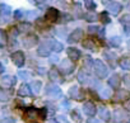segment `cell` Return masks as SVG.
<instances>
[{
    "label": "cell",
    "instance_id": "obj_19",
    "mask_svg": "<svg viewBox=\"0 0 130 123\" xmlns=\"http://www.w3.org/2000/svg\"><path fill=\"white\" fill-rule=\"evenodd\" d=\"M2 84H3L4 86H7V88H10L12 85L15 84V79H14L13 76H4V78L2 79Z\"/></svg>",
    "mask_w": 130,
    "mask_h": 123
},
{
    "label": "cell",
    "instance_id": "obj_6",
    "mask_svg": "<svg viewBox=\"0 0 130 123\" xmlns=\"http://www.w3.org/2000/svg\"><path fill=\"white\" fill-rule=\"evenodd\" d=\"M24 60H26V57H24V53L22 51H17L12 55V61L14 62V65L17 67H22L24 65Z\"/></svg>",
    "mask_w": 130,
    "mask_h": 123
},
{
    "label": "cell",
    "instance_id": "obj_12",
    "mask_svg": "<svg viewBox=\"0 0 130 123\" xmlns=\"http://www.w3.org/2000/svg\"><path fill=\"white\" fill-rule=\"evenodd\" d=\"M120 84H121V79H120V76H119L117 74L111 75V78L108 79V85H110L111 88H113V89H117V88L120 86Z\"/></svg>",
    "mask_w": 130,
    "mask_h": 123
},
{
    "label": "cell",
    "instance_id": "obj_17",
    "mask_svg": "<svg viewBox=\"0 0 130 123\" xmlns=\"http://www.w3.org/2000/svg\"><path fill=\"white\" fill-rule=\"evenodd\" d=\"M94 66V62H93V60L89 57V56H86L84 60H83V67H84V71L88 72L91 70V67Z\"/></svg>",
    "mask_w": 130,
    "mask_h": 123
},
{
    "label": "cell",
    "instance_id": "obj_29",
    "mask_svg": "<svg viewBox=\"0 0 130 123\" xmlns=\"http://www.w3.org/2000/svg\"><path fill=\"white\" fill-rule=\"evenodd\" d=\"M100 19H101V22L102 23H105V24H108V23H111V18L108 17V14L106 13V12H102L100 15Z\"/></svg>",
    "mask_w": 130,
    "mask_h": 123
},
{
    "label": "cell",
    "instance_id": "obj_22",
    "mask_svg": "<svg viewBox=\"0 0 130 123\" xmlns=\"http://www.w3.org/2000/svg\"><path fill=\"white\" fill-rule=\"evenodd\" d=\"M120 67L124 70H130V57H122L120 60Z\"/></svg>",
    "mask_w": 130,
    "mask_h": 123
},
{
    "label": "cell",
    "instance_id": "obj_37",
    "mask_svg": "<svg viewBox=\"0 0 130 123\" xmlns=\"http://www.w3.org/2000/svg\"><path fill=\"white\" fill-rule=\"evenodd\" d=\"M103 56H105L108 61H113V60H115V57H116V55H115V53H111V52H108V51L103 52Z\"/></svg>",
    "mask_w": 130,
    "mask_h": 123
},
{
    "label": "cell",
    "instance_id": "obj_30",
    "mask_svg": "<svg viewBox=\"0 0 130 123\" xmlns=\"http://www.w3.org/2000/svg\"><path fill=\"white\" fill-rule=\"evenodd\" d=\"M9 100V93L0 88V102H8Z\"/></svg>",
    "mask_w": 130,
    "mask_h": 123
},
{
    "label": "cell",
    "instance_id": "obj_41",
    "mask_svg": "<svg viewBox=\"0 0 130 123\" xmlns=\"http://www.w3.org/2000/svg\"><path fill=\"white\" fill-rule=\"evenodd\" d=\"M98 31V27L97 26H91V27H88V32L89 33H96Z\"/></svg>",
    "mask_w": 130,
    "mask_h": 123
},
{
    "label": "cell",
    "instance_id": "obj_23",
    "mask_svg": "<svg viewBox=\"0 0 130 123\" xmlns=\"http://www.w3.org/2000/svg\"><path fill=\"white\" fill-rule=\"evenodd\" d=\"M82 44H83V47H84V48H87V50H92V51H94V50H96V44H94V42H93L91 38L84 39Z\"/></svg>",
    "mask_w": 130,
    "mask_h": 123
},
{
    "label": "cell",
    "instance_id": "obj_45",
    "mask_svg": "<svg viewBox=\"0 0 130 123\" xmlns=\"http://www.w3.org/2000/svg\"><path fill=\"white\" fill-rule=\"evenodd\" d=\"M22 14H23V13H22L21 10H15V12H14V18H17V19H18V18H21V17H22Z\"/></svg>",
    "mask_w": 130,
    "mask_h": 123
},
{
    "label": "cell",
    "instance_id": "obj_24",
    "mask_svg": "<svg viewBox=\"0 0 130 123\" xmlns=\"http://www.w3.org/2000/svg\"><path fill=\"white\" fill-rule=\"evenodd\" d=\"M79 88L77 85H73L70 89H69V96L70 98H74V99H78L79 98Z\"/></svg>",
    "mask_w": 130,
    "mask_h": 123
},
{
    "label": "cell",
    "instance_id": "obj_46",
    "mask_svg": "<svg viewBox=\"0 0 130 123\" xmlns=\"http://www.w3.org/2000/svg\"><path fill=\"white\" fill-rule=\"evenodd\" d=\"M27 15H28V18H35L37 15V12H28Z\"/></svg>",
    "mask_w": 130,
    "mask_h": 123
},
{
    "label": "cell",
    "instance_id": "obj_35",
    "mask_svg": "<svg viewBox=\"0 0 130 123\" xmlns=\"http://www.w3.org/2000/svg\"><path fill=\"white\" fill-rule=\"evenodd\" d=\"M101 96L102 98H105V99H107V98H111V89H102L101 90Z\"/></svg>",
    "mask_w": 130,
    "mask_h": 123
},
{
    "label": "cell",
    "instance_id": "obj_8",
    "mask_svg": "<svg viewBox=\"0 0 130 123\" xmlns=\"http://www.w3.org/2000/svg\"><path fill=\"white\" fill-rule=\"evenodd\" d=\"M96 105H94V103L93 102H86L84 104H83V112L88 115V117H93L94 114H96Z\"/></svg>",
    "mask_w": 130,
    "mask_h": 123
},
{
    "label": "cell",
    "instance_id": "obj_5",
    "mask_svg": "<svg viewBox=\"0 0 130 123\" xmlns=\"http://www.w3.org/2000/svg\"><path fill=\"white\" fill-rule=\"evenodd\" d=\"M38 44V37L36 34H29L23 38V46L26 48H33Z\"/></svg>",
    "mask_w": 130,
    "mask_h": 123
},
{
    "label": "cell",
    "instance_id": "obj_7",
    "mask_svg": "<svg viewBox=\"0 0 130 123\" xmlns=\"http://www.w3.org/2000/svg\"><path fill=\"white\" fill-rule=\"evenodd\" d=\"M82 37H83V31L79 29V28H77V29H74L70 33L68 41H69V43H77V42H79L82 39Z\"/></svg>",
    "mask_w": 130,
    "mask_h": 123
},
{
    "label": "cell",
    "instance_id": "obj_14",
    "mask_svg": "<svg viewBox=\"0 0 130 123\" xmlns=\"http://www.w3.org/2000/svg\"><path fill=\"white\" fill-rule=\"evenodd\" d=\"M38 115H40V110L33 108V107H29L26 110V117L29 119H36V118H38Z\"/></svg>",
    "mask_w": 130,
    "mask_h": 123
},
{
    "label": "cell",
    "instance_id": "obj_39",
    "mask_svg": "<svg viewBox=\"0 0 130 123\" xmlns=\"http://www.w3.org/2000/svg\"><path fill=\"white\" fill-rule=\"evenodd\" d=\"M120 22H121V23H127V24H130V14L122 15V17L120 18Z\"/></svg>",
    "mask_w": 130,
    "mask_h": 123
},
{
    "label": "cell",
    "instance_id": "obj_47",
    "mask_svg": "<svg viewBox=\"0 0 130 123\" xmlns=\"http://www.w3.org/2000/svg\"><path fill=\"white\" fill-rule=\"evenodd\" d=\"M87 123H101V120H98V119H94V118H89V119L87 120Z\"/></svg>",
    "mask_w": 130,
    "mask_h": 123
},
{
    "label": "cell",
    "instance_id": "obj_20",
    "mask_svg": "<svg viewBox=\"0 0 130 123\" xmlns=\"http://www.w3.org/2000/svg\"><path fill=\"white\" fill-rule=\"evenodd\" d=\"M12 12V8L8 4H0V14L3 17H9Z\"/></svg>",
    "mask_w": 130,
    "mask_h": 123
},
{
    "label": "cell",
    "instance_id": "obj_36",
    "mask_svg": "<svg viewBox=\"0 0 130 123\" xmlns=\"http://www.w3.org/2000/svg\"><path fill=\"white\" fill-rule=\"evenodd\" d=\"M70 115H72V117H73V119H74V120H77V122H80V120H82V117H80V114L78 113V110H72Z\"/></svg>",
    "mask_w": 130,
    "mask_h": 123
},
{
    "label": "cell",
    "instance_id": "obj_44",
    "mask_svg": "<svg viewBox=\"0 0 130 123\" xmlns=\"http://www.w3.org/2000/svg\"><path fill=\"white\" fill-rule=\"evenodd\" d=\"M124 31H125V33H126L127 36H130V24H125Z\"/></svg>",
    "mask_w": 130,
    "mask_h": 123
},
{
    "label": "cell",
    "instance_id": "obj_34",
    "mask_svg": "<svg viewBox=\"0 0 130 123\" xmlns=\"http://www.w3.org/2000/svg\"><path fill=\"white\" fill-rule=\"evenodd\" d=\"M84 5H86V8L89 9V10H94V9H96V3H94V2H91V0H86Z\"/></svg>",
    "mask_w": 130,
    "mask_h": 123
},
{
    "label": "cell",
    "instance_id": "obj_18",
    "mask_svg": "<svg viewBox=\"0 0 130 123\" xmlns=\"http://www.w3.org/2000/svg\"><path fill=\"white\" fill-rule=\"evenodd\" d=\"M98 114H100V118L103 119V120H108L110 117H111V114H110V112H108V109H107L106 107H101Z\"/></svg>",
    "mask_w": 130,
    "mask_h": 123
},
{
    "label": "cell",
    "instance_id": "obj_2",
    "mask_svg": "<svg viewBox=\"0 0 130 123\" xmlns=\"http://www.w3.org/2000/svg\"><path fill=\"white\" fill-rule=\"evenodd\" d=\"M52 44H54V41L52 39H47V41H43L42 43H40V47L37 48V53L38 56L41 57H47L50 55V52L52 51Z\"/></svg>",
    "mask_w": 130,
    "mask_h": 123
},
{
    "label": "cell",
    "instance_id": "obj_3",
    "mask_svg": "<svg viewBox=\"0 0 130 123\" xmlns=\"http://www.w3.org/2000/svg\"><path fill=\"white\" fill-rule=\"evenodd\" d=\"M45 93L47 96H51V98H61L62 96L61 89L56 84H47L45 88Z\"/></svg>",
    "mask_w": 130,
    "mask_h": 123
},
{
    "label": "cell",
    "instance_id": "obj_28",
    "mask_svg": "<svg viewBox=\"0 0 130 123\" xmlns=\"http://www.w3.org/2000/svg\"><path fill=\"white\" fill-rule=\"evenodd\" d=\"M78 80L82 83V84H87L88 83V74L86 71H80L78 74Z\"/></svg>",
    "mask_w": 130,
    "mask_h": 123
},
{
    "label": "cell",
    "instance_id": "obj_51",
    "mask_svg": "<svg viewBox=\"0 0 130 123\" xmlns=\"http://www.w3.org/2000/svg\"><path fill=\"white\" fill-rule=\"evenodd\" d=\"M31 123H36V122H31Z\"/></svg>",
    "mask_w": 130,
    "mask_h": 123
},
{
    "label": "cell",
    "instance_id": "obj_32",
    "mask_svg": "<svg viewBox=\"0 0 130 123\" xmlns=\"http://www.w3.org/2000/svg\"><path fill=\"white\" fill-rule=\"evenodd\" d=\"M62 48H64V46L60 43V42H56V41H54V44H52V50L55 51V52H61L62 51Z\"/></svg>",
    "mask_w": 130,
    "mask_h": 123
},
{
    "label": "cell",
    "instance_id": "obj_31",
    "mask_svg": "<svg viewBox=\"0 0 130 123\" xmlns=\"http://www.w3.org/2000/svg\"><path fill=\"white\" fill-rule=\"evenodd\" d=\"M5 43H7V33L3 29H0V47L4 46Z\"/></svg>",
    "mask_w": 130,
    "mask_h": 123
},
{
    "label": "cell",
    "instance_id": "obj_42",
    "mask_svg": "<svg viewBox=\"0 0 130 123\" xmlns=\"http://www.w3.org/2000/svg\"><path fill=\"white\" fill-rule=\"evenodd\" d=\"M124 83H125V85H126L127 88H130V76H129V75L124 76Z\"/></svg>",
    "mask_w": 130,
    "mask_h": 123
},
{
    "label": "cell",
    "instance_id": "obj_40",
    "mask_svg": "<svg viewBox=\"0 0 130 123\" xmlns=\"http://www.w3.org/2000/svg\"><path fill=\"white\" fill-rule=\"evenodd\" d=\"M46 115H47V109H46V108L40 109V117H41L42 119H46Z\"/></svg>",
    "mask_w": 130,
    "mask_h": 123
},
{
    "label": "cell",
    "instance_id": "obj_50",
    "mask_svg": "<svg viewBox=\"0 0 130 123\" xmlns=\"http://www.w3.org/2000/svg\"><path fill=\"white\" fill-rule=\"evenodd\" d=\"M127 48H129V51H130V39L127 41Z\"/></svg>",
    "mask_w": 130,
    "mask_h": 123
},
{
    "label": "cell",
    "instance_id": "obj_13",
    "mask_svg": "<svg viewBox=\"0 0 130 123\" xmlns=\"http://www.w3.org/2000/svg\"><path fill=\"white\" fill-rule=\"evenodd\" d=\"M31 94H32V89H31L29 85L23 84V85L18 89V95H19V96H29Z\"/></svg>",
    "mask_w": 130,
    "mask_h": 123
},
{
    "label": "cell",
    "instance_id": "obj_21",
    "mask_svg": "<svg viewBox=\"0 0 130 123\" xmlns=\"http://www.w3.org/2000/svg\"><path fill=\"white\" fill-rule=\"evenodd\" d=\"M41 86H42V83H41L40 80H35V81H32V84H31V89H32V91H33L35 94H40Z\"/></svg>",
    "mask_w": 130,
    "mask_h": 123
},
{
    "label": "cell",
    "instance_id": "obj_48",
    "mask_svg": "<svg viewBox=\"0 0 130 123\" xmlns=\"http://www.w3.org/2000/svg\"><path fill=\"white\" fill-rule=\"evenodd\" d=\"M124 107L126 108V110H130V99H127V100L125 102V104H124Z\"/></svg>",
    "mask_w": 130,
    "mask_h": 123
},
{
    "label": "cell",
    "instance_id": "obj_4",
    "mask_svg": "<svg viewBox=\"0 0 130 123\" xmlns=\"http://www.w3.org/2000/svg\"><path fill=\"white\" fill-rule=\"evenodd\" d=\"M59 67H60V71H61V72H64V74L68 75V74H72V72L74 71L75 65L70 61V58H65V60H62L61 62H60Z\"/></svg>",
    "mask_w": 130,
    "mask_h": 123
},
{
    "label": "cell",
    "instance_id": "obj_43",
    "mask_svg": "<svg viewBox=\"0 0 130 123\" xmlns=\"http://www.w3.org/2000/svg\"><path fill=\"white\" fill-rule=\"evenodd\" d=\"M0 123H15V120L13 118H5L3 120H0Z\"/></svg>",
    "mask_w": 130,
    "mask_h": 123
},
{
    "label": "cell",
    "instance_id": "obj_27",
    "mask_svg": "<svg viewBox=\"0 0 130 123\" xmlns=\"http://www.w3.org/2000/svg\"><path fill=\"white\" fill-rule=\"evenodd\" d=\"M17 29H18V32H22V33L28 32L31 29V24L29 23H21V24H18Z\"/></svg>",
    "mask_w": 130,
    "mask_h": 123
},
{
    "label": "cell",
    "instance_id": "obj_9",
    "mask_svg": "<svg viewBox=\"0 0 130 123\" xmlns=\"http://www.w3.org/2000/svg\"><path fill=\"white\" fill-rule=\"evenodd\" d=\"M60 14H59V10L55 9V8H50L46 13V19L50 20V22H56L59 19Z\"/></svg>",
    "mask_w": 130,
    "mask_h": 123
},
{
    "label": "cell",
    "instance_id": "obj_33",
    "mask_svg": "<svg viewBox=\"0 0 130 123\" xmlns=\"http://www.w3.org/2000/svg\"><path fill=\"white\" fill-rule=\"evenodd\" d=\"M98 19V17L94 14V13H88V14H86V20L87 22H96Z\"/></svg>",
    "mask_w": 130,
    "mask_h": 123
},
{
    "label": "cell",
    "instance_id": "obj_11",
    "mask_svg": "<svg viewBox=\"0 0 130 123\" xmlns=\"http://www.w3.org/2000/svg\"><path fill=\"white\" fill-rule=\"evenodd\" d=\"M67 52H68V56L70 57V60H73V61L79 60V58H80V56H82L80 51H79V50H77V48H74V47H69Z\"/></svg>",
    "mask_w": 130,
    "mask_h": 123
},
{
    "label": "cell",
    "instance_id": "obj_25",
    "mask_svg": "<svg viewBox=\"0 0 130 123\" xmlns=\"http://www.w3.org/2000/svg\"><path fill=\"white\" fill-rule=\"evenodd\" d=\"M113 118H116L115 123H119V122H121V119L126 118V115H125V113H124L122 110L117 109V110H115V113H113Z\"/></svg>",
    "mask_w": 130,
    "mask_h": 123
},
{
    "label": "cell",
    "instance_id": "obj_16",
    "mask_svg": "<svg viewBox=\"0 0 130 123\" xmlns=\"http://www.w3.org/2000/svg\"><path fill=\"white\" fill-rule=\"evenodd\" d=\"M48 78H50L54 83L61 81V76H60V72H59L57 69H51V70L48 71Z\"/></svg>",
    "mask_w": 130,
    "mask_h": 123
},
{
    "label": "cell",
    "instance_id": "obj_49",
    "mask_svg": "<svg viewBox=\"0 0 130 123\" xmlns=\"http://www.w3.org/2000/svg\"><path fill=\"white\" fill-rule=\"evenodd\" d=\"M4 70H5V67H4V66H3L2 64H0V74H2V72H3Z\"/></svg>",
    "mask_w": 130,
    "mask_h": 123
},
{
    "label": "cell",
    "instance_id": "obj_10",
    "mask_svg": "<svg viewBox=\"0 0 130 123\" xmlns=\"http://www.w3.org/2000/svg\"><path fill=\"white\" fill-rule=\"evenodd\" d=\"M130 98V94L127 90H117V93L113 95V102H122Z\"/></svg>",
    "mask_w": 130,
    "mask_h": 123
},
{
    "label": "cell",
    "instance_id": "obj_26",
    "mask_svg": "<svg viewBox=\"0 0 130 123\" xmlns=\"http://www.w3.org/2000/svg\"><path fill=\"white\" fill-rule=\"evenodd\" d=\"M110 44H111L112 47H120V46H121V37H119V36H113V37H111V39H110Z\"/></svg>",
    "mask_w": 130,
    "mask_h": 123
},
{
    "label": "cell",
    "instance_id": "obj_38",
    "mask_svg": "<svg viewBox=\"0 0 130 123\" xmlns=\"http://www.w3.org/2000/svg\"><path fill=\"white\" fill-rule=\"evenodd\" d=\"M18 76H19L21 79L26 80V79H28L31 75H29V72H28V71H19V72H18Z\"/></svg>",
    "mask_w": 130,
    "mask_h": 123
},
{
    "label": "cell",
    "instance_id": "obj_15",
    "mask_svg": "<svg viewBox=\"0 0 130 123\" xmlns=\"http://www.w3.org/2000/svg\"><path fill=\"white\" fill-rule=\"evenodd\" d=\"M108 10L112 13V14H117L121 9H122V5L120 4V3H116V2H111V3H108Z\"/></svg>",
    "mask_w": 130,
    "mask_h": 123
},
{
    "label": "cell",
    "instance_id": "obj_1",
    "mask_svg": "<svg viewBox=\"0 0 130 123\" xmlns=\"http://www.w3.org/2000/svg\"><path fill=\"white\" fill-rule=\"evenodd\" d=\"M93 69H94V74H96L97 78H100V79L106 78L107 74H108L107 66L105 65V62H103V61H101V60H96V61H94V66H93Z\"/></svg>",
    "mask_w": 130,
    "mask_h": 123
}]
</instances>
